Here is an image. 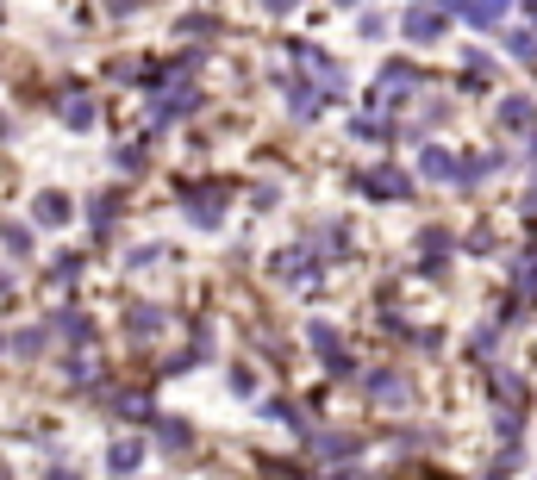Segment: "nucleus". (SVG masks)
Instances as JSON below:
<instances>
[{
  "label": "nucleus",
  "mask_w": 537,
  "mask_h": 480,
  "mask_svg": "<svg viewBox=\"0 0 537 480\" xmlns=\"http://www.w3.org/2000/svg\"><path fill=\"white\" fill-rule=\"evenodd\" d=\"M181 206H188V219H194L200 231H213V225H219V213H225V188H200V194L188 188V200H181Z\"/></svg>",
  "instance_id": "1"
},
{
  "label": "nucleus",
  "mask_w": 537,
  "mask_h": 480,
  "mask_svg": "<svg viewBox=\"0 0 537 480\" xmlns=\"http://www.w3.org/2000/svg\"><path fill=\"white\" fill-rule=\"evenodd\" d=\"M406 38H412V44L444 38V13H437V6H412V13H406Z\"/></svg>",
  "instance_id": "2"
},
{
  "label": "nucleus",
  "mask_w": 537,
  "mask_h": 480,
  "mask_svg": "<svg viewBox=\"0 0 537 480\" xmlns=\"http://www.w3.org/2000/svg\"><path fill=\"white\" fill-rule=\"evenodd\" d=\"M418 169H425L431 181H456V175H462V162H456L450 150H437V144H431V150H418Z\"/></svg>",
  "instance_id": "3"
},
{
  "label": "nucleus",
  "mask_w": 537,
  "mask_h": 480,
  "mask_svg": "<svg viewBox=\"0 0 537 480\" xmlns=\"http://www.w3.org/2000/svg\"><path fill=\"white\" fill-rule=\"evenodd\" d=\"M363 188H369L375 200H401V194L412 188V181H406L401 169H375V175H363Z\"/></svg>",
  "instance_id": "4"
},
{
  "label": "nucleus",
  "mask_w": 537,
  "mask_h": 480,
  "mask_svg": "<svg viewBox=\"0 0 537 480\" xmlns=\"http://www.w3.org/2000/svg\"><path fill=\"white\" fill-rule=\"evenodd\" d=\"M137 462H144V437H119V443H113V456H107V468H113V475H137Z\"/></svg>",
  "instance_id": "5"
},
{
  "label": "nucleus",
  "mask_w": 537,
  "mask_h": 480,
  "mask_svg": "<svg viewBox=\"0 0 537 480\" xmlns=\"http://www.w3.org/2000/svg\"><path fill=\"white\" fill-rule=\"evenodd\" d=\"M313 350H319V356L331 362V368H338V374H350V356H344V350H338V337H331V325H313Z\"/></svg>",
  "instance_id": "6"
},
{
  "label": "nucleus",
  "mask_w": 537,
  "mask_h": 480,
  "mask_svg": "<svg viewBox=\"0 0 537 480\" xmlns=\"http://www.w3.org/2000/svg\"><path fill=\"white\" fill-rule=\"evenodd\" d=\"M412 82H418V75H412L406 63H388V69H382V100H401V94H412Z\"/></svg>",
  "instance_id": "7"
},
{
  "label": "nucleus",
  "mask_w": 537,
  "mask_h": 480,
  "mask_svg": "<svg viewBox=\"0 0 537 480\" xmlns=\"http://www.w3.org/2000/svg\"><path fill=\"white\" fill-rule=\"evenodd\" d=\"M287 107H294L300 119H313V113H319V94H313V88H306V82L294 75V82H287Z\"/></svg>",
  "instance_id": "8"
},
{
  "label": "nucleus",
  "mask_w": 537,
  "mask_h": 480,
  "mask_svg": "<svg viewBox=\"0 0 537 480\" xmlns=\"http://www.w3.org/2000/svg\"><path fill=\"white\" fill-rule=\"evenodd\" d=\"M126 325H132V337L144 344V337H156V325H163V312H156V306H132V319H126Z\"/></svg>",
  "instance_id": "9"
},
{
  "label": "nucleus",
  "mask_w": 537,
  "mask_h": 480,
  "mask_svg": "<svg viewBox=\"0 0 537 480\" xmlns=\"http://www.w3.org/2000/svg\"><path fill=\"white\" fill-rule=\"evenodd\" d=\"M63 119L69 125H94V100H88V94H69V100H63Z\"/></svg>",
  "instance_id": "10"
},
{
  "label": "nucleus",
  "mask_w": 537,
  "mask_h": 480,
  "mask_svg": "<svg viewBox=\"0 0 537 480\" xmlns=\"http://www.w3.org/2000/svg\"><path fill=\"white\" fill-rule=\"evenodd\" d=\"M38 219H44V225H63V219H69V200H63V194H44V200H38Z\"/></svg>",
  "instance_id": "11"
},
{
  "label": "nucleus",
  "mask_w": 537,
  "mask_h": 480,
  "mask_svg": "<svg viewBox=\"0 0 537 480\" xmlns=\"http://www.w3.org/2000/svg\"><path fill=\"white\" fill-rule=\"evenodd\" d=\"M369 393H375V399H394V406H401V399H406L401 374H375V387H369Z\"/></svg>",
  "instance_id": "12"
},
{
  "label": "nucleus",
  "mask_w": 537,
  "mask_h": 480,
  "mask_svg": "<svg viewBox=\"0 0 537 480\" xmlns=\"http://www.w3.org/2000/svg\"><path fill=\"white\" fill-rule=\"evenodd\" d=\"M500 125H513V131L532 125V100H506V107H500Z\"/></svg>",
  "instance_id": "13"
},
{
  "label": "nucleus",
  "mask_w": 537,
  "mask_h": 480,
  "mask_svg": "<svg viewBox=\"0 0 537 480\" xmlns=\"http://www.w3.org/2000/svg\"><path fill=\"white\" fill-rule=\"evenodd\" d=\"M418 249H425V262H444V256H450V238H444V231H425Z\"/></svg>",
  "instance_id": "14"
},
{
  "label": "nucleus",
  "mask_w": 537,
  "mask_h": 480,
  "mask_svg": "<svg viewBox=\"0 0 537 480\" xmlns=\"http://www.w3.org/2000/svg\"><path fill=\"white\" fill-rule=\"evenodd\" d=\"M0 231H6V249H13V256H25V249H31V238H25L19 225H0Z\"/></svg>",
  "instance_id": "15"
}]
</instances>
